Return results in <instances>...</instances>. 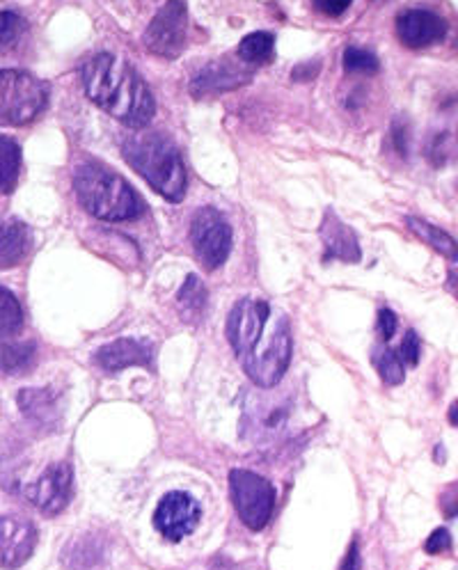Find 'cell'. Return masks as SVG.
Returning a JSON list of instances; mask_svg holds the SVG:
<instances>
[{
	"label": "cell",
	"mask_w": 458,
	"mask_h": 570,
	"mask_svg": "<svg viewBox=\"0 0 458 570\" xmlns=\"http://www.w3.org/2000/svg\"><path fill=\"white\" fill-rule=\"evenodd\" d=\"M33 246V232L17 218L0 221V271L19 266Z\"/></svg>",
	"instance_id": "ac0fdd59"
},
{
	"label": "cell",
	"mask_w": 458,
	"mask_h": 570,
	"mask_svg": "<svg viewBox=\"0 0 458 570\" xmlns=\"http://www.w3.org/2000/svg\"><path fill=\"white\" fill-rule=\"evenodd\" d=\"M25 30V21L17 12H0V46L14 44Z\"/></svg>",
	"instance_id": "4316f807"
},
{
	"label": "cell",
	"mask_w": 458,
	"mask_h": 570,
	"mask_svg": "<svg viewBox=\"0 0 458 570\" xmlns=\"http://www.w3.org/2000/svg\"><path fill=\"white\" fill-rule=\"evenodd\" d=\"M451 424H454V427H456V404H454V406H451Z\"/></svg>",
	"instance_id": "e575fe53"
},
{
	"label": "cell",
	"mask_w": 458,
	"mask_h": 570,
	"mask_svg": "<svg viewBox=\"0 0 458 570\" xmlns=\"http://www.w3.org/2000/svg\"><path fill=\"white\" fill-rule=\"evenodd\" d=\"M319 72H321V63H317V60H315V63H310V65H298L294 69V80H310Z\"/></svg>",
	"instance_id": "836d02e7"
},
{
	"label": "cell",
	"mask_w": 458,
	"mask_h": 570,
	"mask_svg": "<svg viewBox=\"0 0 458 570\" xmlns=\"http://www.w3.org/2000/svg\"><path fill=\"white\" fill-rule=\"evenodd\" d=\"M396 325H400V321H396V314L387 308H383L379 312V335L383 342H390L396 333Z\"/></svg>",
	"instance_id": "4dcf8cb0"
},
{
	"label": "cell",
	"mask_w": 458,
	"mask_h": 570,
	"mask_svg": "<svg viewBox=\"0 0 458 570\" xmlns=\"http://www.w3.org/2000/svg\"><path fill=\"white\" fill-rule=\"evenodd\" d=\"M426 552L429 555H440V552H447L449 548H451V534L447 531V529H436L432 536H429V541H426Z\"/></svg>",
	"instance_id": "f546056e"
},
{
	"label": "cell",
	"mask_w": 458,
	"mask_h": 570,
	"mask_svg": "<svg viewBox=\"0 0 458 570\" xmlns=\"http://www.w3.org/2000/svg\"><path fill=\"white\" fill-rule=\"evenodd\" d=\"M270 316L266 300L243 298L227 316V340L238 357L255 351L264 337V327Z\"/></svg>",
	"instance_id": "9c48e42d"
},
{
	"label": "cell",
	"mask_w": 458,
	"mask_h": 570,
	"mask_svg": "<svg viewBox=\"0 0 458 570\" xmlns=\"http://www.w3.org/2000/svg\"><path fill=\"white\" fill-rule=\"evenodd\" d=\"M38 529L19 516H0V568H21L33 557Z\"/></svg>",
	"instance_id": "4fadbf2b"
},
{
	"label": "cell",
	"mask_w": 458,
	"mask_h": 570,
	"mask_svg": "<svg viewBox=\"0 0 458 570\" xmlns=\"http://www.w3.org/2000/svg\"><path fill=\"white\" fill-rule=\"evenodd\" d=\"M251 80H253V72L246 65H241L230 57H219L195 74V78L191 80V97L195 99L219 97L225 93H234V89L248 85Z\"/></svg>",
	"instance_id": "8fae6325"
},
{
	"label": "cell",
	"mask_w": 458,
	"mask_h": 570,
	"mask_svg": "<svg viewBox=\"0 0 458 570\" xmlns=\"http://www.w3.org/2000/svg\"><path fill=\"white\" fill-rule=\"evenodd\" d=\"M400 355L406 365H417L419 363V337H417V333H406V337H404V342H402V348H400Z\"/></svg>",
	"instance_id": "f1b7e54d"
},
{
	"label": "cell",
	"mask_w": 458,
	"mask_h": 570,
	"mask_svg": "<svg viewBox=\"0 0 458 570\" xmlns=\"http://www.w3.org/2000/svg\"><path fill=\"white\" fill-rule=\"evenodd\" d=\"M151 355H155V351L147 342L117 340L95 353V365L106 374H117L127 367H149Z\"/></svg>",
	"instance_id": "9a60e30c"
},
{
	"label": "cell",
	"mask_w": 458,
	"mask_h": 570,
	"mask_svg": "<svg viewBox=\"0 0 458 570\" xmlns=\"http://www.w3.org/2000/svg\"><path fill=\"white\" fill-rule=\"evenodd\" d=\"M74 191L87 214L106 223H125L142 216V197L113 170L83 163L74 172Z\"/></svg>",
	"instance_id": "3957f363"
},
{
	"label": "cell",
	"mask_w": 458,
	"mask_h": 570,
	"mask_svg": "<svg viewBox=\"0 0 458 570\" xmlns=\"http://www.w3.org/2000/svg\"><path fill=\"white\" fill-rule=\"evenodd\" d=\"M23 325V310L17 295L0 287V342L12 340Z\"/></svg>",
	"instance_id": "cb8c5ba5"
},
{
	"label": "cell",
	"mask_w": 458,
	"mask_h": 570,
	"mask_svg": "<svg viewBox=\"0 0 458 570\" xmlns=\"http://www.w3.org/2000/svg\"><path fill=\"white\" fill-rule=\"evenodd\" d=\"M243 369H246L248 378L257 385V387H275L283 376L287 374L289 359H291V335H289V325L287 319H278L275 323L270 340L264 348H255L248 355H243Z\"/></svg>",
	"instance_id": "8992f818"
},
{
	"label": "cell",
	"mask_w": 458,
	"mask_h": 570,
	"mask_svg": "<svg viewBox=\"0 0 458 570\" xmlns=\"http://www.w3.org/2000/svg\"><path fill=\"white\" fill-rule=\"evenodd\" d=\"M353 0H315V8L326 17H342Z\"/></svg>",
	"instance_id": "1f68e13d"
},
{
	"label": "cell",
	"mask_w": 458,
	"mask_h": 570,
	"mask_svg": "<svg viewBox=\"0 0 458 570\" xmlns=\"http://www.w3.org/2000/svg\"><path fill=\"white\" fill-rule=\"evenodd\" d=\"M230 491L232 502L241 520L253 531H259L268 525L275 508V491L270 482L251 470H232L230 472Z\"/></svg>",
	"instance_id": "5b68a950"
},
{
	"label": "cell",
	"mask_w": 458,
	"mask_h": 570,
	"mask_svg": "<svg viewBox=\"0 0 458 570\" xmlns=\"http://www.w3.org/2000/svg\"><path fill=\"white\" fill-rule=\"evenodd\" d=\"M142 42L149 53L166 60H174L189 44V10L183 0H168V3L149 21Z\"/></svg>",
	"instance_id": "52a82bcc"
},
{
	"label": "cell",
	"mask_w": 458,
	"mask_h": 570,
	"mask_svg": "<svg viewBox=\"0 0 458 570\" xmlns=\"http://www.w3.org/2000/svg\"><path fill=\"white\" fill-rule=\"evenodd\" d=\"M191 244L200 264L209 271L221 268L232 250V227L213 206H202L191 223Z\"/></svg>",
	"instance_id": "ba28073f"
},
{
	"label": "cell",
	"mask_w": 458,
	"mask_h": 570,
	"mask_svg": "<svg viewBox=\"0 0 458 570\" xmlns=\"http://www.w3.org/2000/svg\"><path fill=\"white\" fill-rule=\"evenodd\" d=\"M177 300H179V308H181L183 316H187L189 321L200 319L206 310V289H204L202 280L195 276H189L187 282H183V287L179 289Z\"/></svg>",
	"instance_id": "603a6c76"
},
{
	"label": "cell",
	"mask_w": 458,
	"mask_h": 570,
	"mask_svg": "<svg viewBox=\"0 0 458 570\" xmlns=\"http://www.w3.org/2000/svg\"><path fill=\"white\" fill-rule=\"evenodd\" d=\"M202 518V508L198 504V499L189 493H170L166 495L155 514V527L161 531V536H166L168 541L179 544L183 536H189L198 523Z\"/></svg>",
	"instance_id": "7c38bea8"
},
{
	"label": "cell",
	"mask_w": 458,
	"mask_h": 570,
	"mask_svg": "<svg viewBox=\"0 0 458 570\" xmlns=\"http://www.w3.org/2000/svg\"><path fill=\"white\" fill-rule=\"evenodd\" d=\"M49 87L23 69H0V127H25L46 110Z\"/></svg>",
	"instance_id": "277c9868"
},
{
	"label": "cell",
	"mask_w": 458,
	"mask_h": 570,
	"mask_svg": "<svg viewBox=\"0 0 458 570\" xmlns=\"http://www.w3.org/2000/svg\"><path fill=\"white\" fill-rule=\"evenodd\" d=\"M344 69L349 74H374L379 72V57L364 49H347L344 51Z\"/></svg>",
	"instance_id": "484cf974"
},
{
	"label": "cell",
	"mask_w": 458,
	"mask_h": 570,
	"mask_svg": "<svg viewBox=\"0 0 458 570\" xmlns=\"http://www.w3.org/2000/svg\"><path fill=\"white\" fill-rule=\"evenodd\" d=\"M275 57V37L273 33H253L246 35L238 44V60L246 65H266Z\"/></svg>",
	"instance_id": "44dd1931"
},
{
	"label": "cell",
	"mask_w": 458,
	"mask_h": 570,
	"mask_svg": "<svg viewBox=\"0 0 458 570\" xmlns=\"http://www.w3.org/2000/svg\"><path fill=\"white\" fill-rule=\"evenodd\" d=\"M392 142H394V152H400L402 159H406L408 154V127L404 119H394L392 122Z\"/></svg>",
	"instance_id": "83f0119b"
},
{
	"label": "cell",
	"mask_w": 458,
	"mask_h": 570,
	"mask_svg": "<svg viewBox=\"0 0 458 570\" xmlns=\"http://www.w3.org/2000/svg\"><path fill=\"white\" fill-rule=\"evenodd\" d=\"M21 174V147L14 138L0 136V195H10Z\"/></svg>",
	"instance_id": "d6986e66"
},
{
	"label": "cell",
	"mask_w": 458,
	"mask_h": 570,
	"mask_svg": "<svg viewBox=\"0 0 458 570\" xmlns=\"http://www.w3.org/2000/svg\"><path fill=\"white\" fill-rule=\"evenodd\" d=\"M374 367L379 369L381 378L387 385H402L406 374H404V365H402V357L396 355L392 348L383 346L374 351Z\"/></svg>",
	"instance_id": "d4e9b609"
},
{
	"label": "cell",
	"mask_w": 458,
	"mask_h": 570,
	"mask_svg": "<svg viewBox=\"0 0 458 570\" xmlns=\"http://www.w3.org/2000/svg\"><path fill=\"white\" fill-rule=\"evenodd\" d=\"M406 225L411 227V232L415 234V236H419L422 241L426 244V246H432L434 250H438L440 255H445V257H449L451 261H456V241H454V236H449L445 229H440V227H436V225H429V223H424L422 218H406Z\"/></svg>",
	"instance_id": "7402d4cb"
},
{
	"label": "cell",
	"mask_w": 458,
	"mask_h": 570,
	"mask_svg": "<svg viewBox=\"0 0 458 570\" xmlns=\"http://www.w3.org/2000/svg\"><path fill=\"white\" fill-rule=\"evenodd\" d=\"M121 154L127 163L161 197L179 204L187 195V168L174 140L159 131H142L125 140Z\"/></svg>",
	"instance_id": "7a4b0ae2"
},
{
	"label": "cell",
	"mask_w": 458,
	"mask_h": 570,
	"mask_svg": "<svg viewBox=\"0 0 458 570\" xmlns=\"http://www.w3.org/2000/svg\"><path fill=\"white\" fill-rule=\"evenodd\" d=\"M321 238L326 246V259H340L347 264L360 261V244L355 232L332 212H328L323 218Z\"/></svg>",
	"instance_id": "e0dca14e"
},
{
	"label": "cell",
	"mask_w": 458,
	"mask_h": 570,
	"mask_svg": "<svg viewBox=\"0 0 458 570\" xmlns=\"http://www.w3.org/2000/svg\"><path fill=\"white\" fill-rule=\"evenodd\" d=\"M38 359V346L33 342L6 344L0 348V372L8 376H21L28 369H33Z\"/></svg>",
	"instance_id": "ffe728a7"
},
{
	"label": "cell",
	"mask_w": 458,
	"mask_h": 570,
	"mask_svg": "<svg viewBox=\"0 0 458 570\" xmlns=\"http://www.w3.org/2000/svg\"><path fill=\"white\" fill-rule=\"evenodd\" d=\"M396 35L408 49H429L447 37V21L429 10H408L396 19Z\"/></svg>",
	"instance_id": "5bb4252c"
},
{
	"label": "cell",
	"mask_w": 458,
	"mask_h": 570,
	"mask_svg": "<svg viewBox=\"0 0 458 570\" xmlns=\"http://www.w3.org/2000/svg\"><path fill=\"white\" fill-rule=\"evenodd\" d=\"M85 95L117 122L142 129L157 115V101L142 76L113 53H99L83 67Z\"/></svg>",
	"instance_id": "6da1fadb"
},
{
	"label": "cell",
	"mask_w": 458,
	"mask_h": 570,
	"mask_svg": "<svg viewBox=\"0 0 458 570\" xmlns=\"http://www.w3.org/2000/svg\"><path fill=\"white\" fill-rule=\"evenodd\" d=\"M340 570H360V544H358V538L351 544Z\"/></svg>",
	"instance_id": "d6a6232c"
},
{
	"label": "cell",
	"mask_w": 458,
	"mask_h": 570,
	"mask_svg": "<svg viewBox=\"0 0 458 570\" xmlns=\"http://www.w3.org/2000/svg\"><path fill=\"white\" fill-rule=\"evenodd\" d=\"M21 412L30 419V422L42 429H55L63 419V406H60V395L53 392L51 387H30L21 389L19 397Z\"/></svg>",
	"instance_id": "2e32d148"
},
{
	"label": "cell",
	"mask_w": 458,
	"mask_h": 570,
	"mask_svg": "<svg viewBox=\"0 0 458 570\" xmlns=\"http://www.w3.org/2000/svg\"><path fill=\"white\" fill-rule=\"evenodd\" d=\"M25 493H28V499L33 502L42 514L46 516L63 514L74 495V474L70 463L60 461L46 467L38 482H33L25 488Z\"/></svg>",
	"instance_id": "30bf717a"
}]
</instances>
